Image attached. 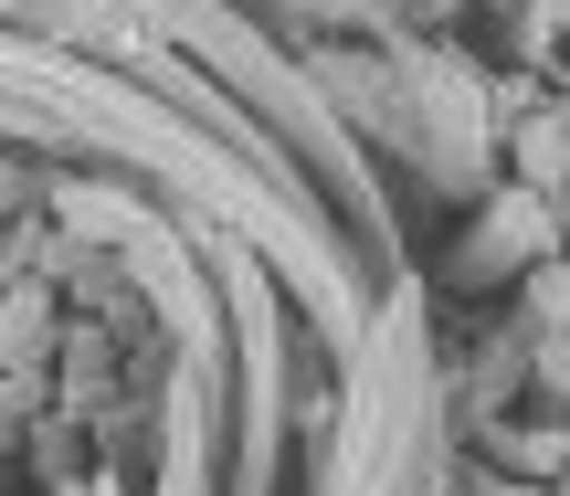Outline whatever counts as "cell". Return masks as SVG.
<instances>
[{
    "instance_id": "7a4b0ae2",
    "label": "cell",
    "mask_w": 570,
    "mask_h": 496,
    "mask_svg": "<svg viewBox=\"0 0 570 496\" xmlns=\"http://www.w3.org/2000/svg\"><path fill=\"white\" fill-rule=\"evenodd\" d=\"M529 307H539V328H550V338H570V265H539L529 275Z\"/></svg>"
},
{
    "instance_id": "277c9868",
    "label": "cell",
    "mask_w": 570,
    "mask_h": 496,
    "mask_svg": "<svg viewBox=\"0 0 570 496\" xmlns=\"http://www.w3.org/2000/svg\"><path fill=\"white\" fill-rule=\"evenodd\" d=\"M518 455H529V476H570V434H518Z\"/></svg>"
},
{
    "instance_id": "5b68a950",
    "label": "cell",
    "mask_w": 570,
    "mask_h": 496,
    "mask_svg": "<svg viewBox=\"0 0 570 496\" xmlns=\"http://www.w3.org/2000/svg\"><path fill=\"white\" fill-rule=\"evenodd\" d=\"M560 117H570V85H560Z\"/></svg>"
},
{
    "instance_id": "6da1fadb",
    "label": "cell",
    "mask_w": 570,
    "mask_h": 496,
    "mask_svg": "<svg viewBox=\"0 0 570 496\" xmlns=\"http://www.w3.org/2000/svg\"><path fill=\"white\" fill-rule=\"evenodd\" d=\"M518 180H529V201H560L570 190V117H560V96L518 127Z\"/></svg>"
},
{
    "instance_id": "8992f818",
    "label": "cell",
    "mask_w": 570,
    "mask_h": 496,
    "mask_svg": "<svg viewBox=\"0 0 570 496\" xmlns=\"http://www.w3.org/2000/svg\"><path fill=\"white\" fill-rule=\"evenodd\" d=\"M560 496H570V476H560Z\"/></svg>"
},
{
    "instance_id": "3957f363",
    "label": "cell",
    "mask_w": 570,
    "mask_h": 496,
    "mask_svg": "<svg viewBox=\"0 0 570 496\" xmlns=\"http://www.w3.org/2000/svg\"><path fill=\"white\" fill-rule=\"evenodd\" d=\"M539 106H550V85H539V75H508V85H497V127H529Z\"/></svg>"
}]
</instances>
